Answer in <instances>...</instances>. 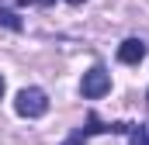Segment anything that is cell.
Segmentation results:
<instances>
[{
	"label": "cell",
	"mask_w": 149,
	"mask_h": 145,
	"mask_svg": "<svg viewBox=\"0 0 149 145\" xmlns=\"http://www.w3.org/2000/svg\"><path fill=\"white\" fill-rule=\"evenodd\" d=\"M14 110H17L21 117H42V114L49 110V93H45L42 86H24V90L17 93V100H14Z\"/></svg>",
	"instance_id": "1"
},
{
	"label": "cell",
	"mask_w": 149,
	"mask_h": 145,
	"mask_svg": "<svg viewBox=\"0 0 149 145\" xmlns=\"http://www.w3.org/2000/svg\"><path fill=\"white\" fill-rule=\"evenodd\" d=\"M108 90H111V72L104 69V66H94V69L83 72V79H80V93H83L87 100H101Z\"/></svg>",
	"instance_id": "2"
},
{
	"label": "cell",
	"mask_w": 149,
	"mask_h": 145,
	"mask_svg": "<svg viewBox=\"0 0 149 145\" xmlns=\"http://www.w3.org/2000/svg\"><path fill=\"white\" fill-rule=\"evenodd\" d=\"M118 59H121L125 66H139V62L146 59V41H142V38H125V41L118 45Z\"/></svg>",
	"instance_id": "3"
},
{
	"label": "cell",
	"mask_w": 149,
	"mask_h": 145,
	"mask_svg": "<svg viewBox=\"0 0 149 145\" xmlns=\"http://www.w3.org/2000/svg\"><path fill=\"white\" fill-rule=\"evenodd\" d=\"M128 145H149V124L128 128Z\"/></svg>",
	"instance_id": "4"
},
{
	"label": "cell",
	"mask_w": 149,
	"mask_h": 145,
	"mask_svg": "<svg viewBox=\"0 0 149 145\" xmlns=\"http://www.w3.org/2000/svg\"><path fill=\"white\" fill-rule=\"evenodd\" d=\"M0 24L10 28V31H21V21H17V14H10V10H0Z\"/></svg>",
	"instance_id": "5"
},
{
	"label": "cell",
	"mask_w": 149,
	"mask_h": 145,
	"mask_svg": "<svg viewBox=\"0 0 149 145\" xmlns=\"http://www.w3.org/2000/svg\"><path fill=\"white\" fill-rule=\"evenodd\" d=\"M0 97H3V76H0Z\"/></svg>",
	"instance_id": "6"
},
{
	"label": "cell",
	"mask_w": 149,
	"mask_h": 145,
	"mask_svg": "<svg viewBox=\"0 0 149 145\" xmlns=\"http://www.w3.org/2000/svg\"><path fill=\"white\" fill-rule=\"evenodd\" d=\"M66 3H83V0H66Z\"/></svg>",
	"instance_id": "7"
}]
</instances>
